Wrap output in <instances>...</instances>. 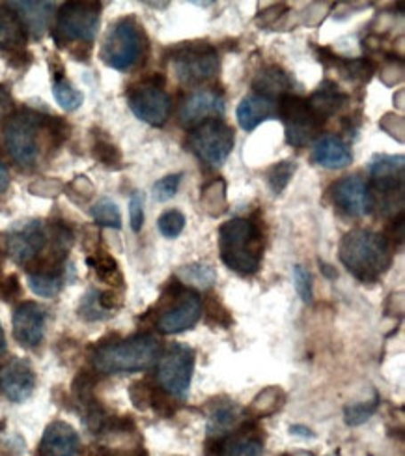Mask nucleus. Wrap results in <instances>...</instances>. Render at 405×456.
Returning a JSON list of instances; mask_svg holds the SVG:
<instances>
[{"label": "nucleus", "instance_id": "nucleus-3", "mask_svg": "<svg viewBox=\"0 0 405 456\" xmlns=\"http://www.w3.org/2000/svg\"><path fill=\"white\" fill-rule=\"evenodd\" d=\"M161 342L151 335H133L129 338L105 342L93 352L92 365L103 374L141 372L158 363Z\"/></svg>", "mask_w": 405, "mask_h": 456}, {"label": "nucleus", "instance_id": "nucleus-8", "mask_svg": "<svg viewBox=\"0 0 405 456\" xmlns=\"http://www.w3.org/2000/svg\"><path fill=\"white\" fill-rule=\"evenodd\" d=\"M172 66L182 85L195 86L215 77L219 71V54L207 42H190L172 54Z\"/></svg>", "mask_w": 405, "mask_h": 456}, {"label": "nucleus", "instance_id": "nucleus-23", "mask_svg": "<svg viewBox=\"0 0 405 456\" xmlns=\"http://www.w3.org/2000/svg\"><path fill=\"white\" fill-rule=\"evenodd\" d=\"M236 117L245 131H255L260 124L277 118V105L262 96H247L238 105Z\"/></svg>", "mask_w": 405, "mask_h": 456}, {"label": "nucleus", "instance_id": "nucleus-25", "mask_svg": "<svg viewBox=\"0 0 405 456\" xmlns=\"http://www.w3.org/2000/svg\"><path fill=\"white\" fill-rule=\"evenodd\" d=\"M306 102L312 107V110L318 114V117L325 122L327 118L335 117L336 112H340L345 107L347 96L344 92H340V88L333 81H323L320 85V88Z\"/></svg>", "mask_w": 405, "mask_h": 456}, {"label": "nucleus", "instance_id": "nucleus-18", "mask_svg": "<svg viewBox=\"0 0 405 456\" xmlns=\"http://www.w3.org/2000/svg\"><path fill=\"white\" fill-rule=\"evenodd\" d=\"M226 103L221 94L214 90H200L190 94L180 109V122L187 126H198L207 120H219L224 114Z\"/></svg>", "mask_w": 405, "mask_h": 456}, {"label": "nucleus", "instance_id": "nucleus-15", "mask_svg": "<svg viewBox=\"0 0 405 456\" xmlns=\"http://www.w3.org/2000/svg\"><path fill=\"white\" fill-rule=\"evenodd\" d=\"M47 245V228L40 219H30L13 226L6 236V249L17 264H28L37 258Z\"/></svg>", "mask_w": 405, "mask_h": 456}, {"label": "nucleus", "instance_id": "nucleus-42", "mask_svg": "<svg viewBox=\"0 0 405 456\" xmlns=\"http://www.w3.org/2000/svg\"><path fill=\"white\" fill-rule=\"evenodd\" d=\"M129 223L133 232H141L144 224V193L134 191L129 200Z\"/></svg>", "mask_w": 405, "mask_h": 456}, {"label": "nucleus", "instance_id": "nucleus-9", "mask_svg": "<svg viewBox=\"0 0 405 456\" xmlns=\"http://www.w3.org/2000/svg\"><path fill=\"white\" fill-rule=\"evenodd\" d=\"M277 117L284 124L286 133V142L289 146H306L318 139V133L323 126V120L308 105L306 100L299 96H289L286 94L280 98V103L277 107Z\"/></svg>", "mask_w": 405, "mask_h": 456}, {"label": "nucleus", "instance_id": "nucleus-19", "mask_svg": "<svg viewBox=\"0 0 405 456\" xmlns=\"http://www.w3.org/2000/svg\"><path fill=\"white\" fill-rule=\"evenodd\" d=\"M79 451V434L71 425L54 421L45 428L40 444V456H77Z\"/></svg>", "mask_w": 405, "mask_h": 456}, {"label": "nucleus", "instance_id": "nucleus-43", "mask_svg": "<svg viewBox=\"0 0 405 456\" xmlns=\"http://www.w3.org/2000/svg\"><path fill=\"white\" fill-rule=\"evenodd\" d=\"M129 395H131V401L134 406H137L139 410H148L150 406H153V395H156V391H153L148 384L139 382V384H133L129 387Z\"/></svg>", "mask_w": 405, "mask_h": 456}, {"label": "nucleus", "instance_id": "nucleus-31", "mask_svg": "<svg viewBox=\"0 0 405 456\" xmlns=\"http://www.w3.org/2000/svg\"><path fill=\"white\" fill-rule=\"evenodd\" d=\"M333 64L338 68V71L347 81L369 83L374 75V64L366 59L350 61V59H340V56H335Z\"/></svg>", "mask_w": 405, "mask_h": 456}, {"label": "nucleus", "instance_id": "nucleus-50", "mask_svg": "<svg viewBox=\"0 0 405 456\" xmlns=\"http://www.w3.org/2000/svg\"><path fill=\"white\" fill-rule=\"evenodd\" d=\"M289 434H292V436H299V438H316V432L311 430L308 427H303V425L289 427Z\"/></svg>", "mask_w": 405, "mask_h": 456}, {"label": "nucleus", "instance_id": "nucleus-1", "mask_svg": "<svg viewBox=\"0 0 405 456\" xmlns=\"http://www.w3.org/2000/svg\"><path fill=\"white\" fill-rule=\"evenodd\" d=\"M340 262L360 282H376L381 275L387 273L394 260V245L372 231H352L347 232L338 249Z\"/></svg>", "mask_w": 405, "mask_h": 456}, {"label": "nucleus", "instance_id": "nucleus-49", "mask_svg": "<svg viewBox=\"0 0 405 456\" xmlns=\"http://www.w3.org/2000/svg\"><path fill=\"white\" fill-rule=\"evenodd\" d=\"M12 110H13L12 94L6 86L0 85V114H12Z\"/></svg>", "mask_w": 405, "mask_h": 456}, {"label": "nucleus", "instance_id": "nucleus-29", "mask_svg": "<svg viewBox=\"0 0 405 456\" xmlns=\"http://www.w3.org/2000/svg\"><path fill=\"white\" fill-rule=\"evenodd\" d=\"M28 287L36 296L51 299L61 294L64 275L62 272H28Z\"/></svg>", "mask_w": 405, "mask_h": 456}, {"label": "nucleus", "instance_id": "nucleus-44", "mask_svg": "<svg viewBox=\"0 0 405 456\" xmlns=\"http://www.w3.org/2000/svg\"><path fill=\"white\" fill-rule=\"evenodd\" d=\"M277 398H284V393L280 389H275L273 396H267V389H265L263 393H260L256 396V401L253 403V406H250V408L258 410L260 413H273V410L275 408L279 410V406H280V404H277Z\"/></svg>", "mask_w": 405, "mask_h": 456}, {"label": "nucleus", "instance_id": "nucleus-40", "mask_svg": "<svg viewBox=\"0 0 405 456\" xmlns=\"http://www.w3.org/2000/svg\"><path fill=\"white\" fill-rule=\"evenodd\" d=\"M182 180H183L182 173L161 178L159 182H156V185H153V197H156L158 202H168L170 199L176 197Z\"/></svg>", "mask_w": 405, "mask_h": 456}, {"label": "nucleus", "instance_id": "nucleus-11", "mask_svg": "<svg viewBox=\"0 0 405 456\" xmlns=\"http://www.w3.org/2000/svg\"><path fill=\"white\" fill-rule=\"evenodd\" d=\"M195 370V350L187 345H172L158 369L161 389L174 398H185L190 389V378Z\"/></svg>", "mask_w": 405, "mask_h": 456}, {"label": "nucleus", "instance_id": "nucleus-37", "mask_svg": "<svg viewBox=\"0 0 405 456\" xmlns=\"http://www.w3.org/2000/svg\"><path fill=\"white\" fill-rule=\"evenodd\" d=\"M79 316H81L83 320H86V322H100V320H105V318L110 316V313H107V311L101 307V303H100V292H98V290L90 289V290L83 296V299H81V303H79Z\"/></svg>", "mask_w": 405, "mask_h": 456}, {"label": "nucleus", "instance_id": "nucleus-47", "mask_svg": "<svg viewBox=\"0 0 405 456\" xmlns=\"http://www.w3.org/2000/svg\"><path fill=\"white\" fill-rule=\"evenodd\" d=\"M69 191L77 193V195H79V199H83V200H88L93 195V185H92V182L88 178L79 176V178H75L69 183Z\"/></svg>", "mask_w": 405, "mask_h": 456}, {"label": "nucleus", "instance_id": "nucleus-32", "mask_svg": "<svg viewBox=\"0 0 405 456\" xmlns=\"http://www.w3.org/2000/svg\"><path fill=\"white\" fill-rule=\"evenodd\" d=\"M90 216L100 226L114 228V231L122 228V214L112 199H100L90 208Z\"/></svg>", "mask_w": 405, "mask_h": 456}, {"label": "nucleus", "instance_id": "nucleus-36", "mask_svg": "<svg viewBox=\"0 0 405 456\" xmlns=\"http://www.w3.org/2000/svg\"><path fill=\"white\" fill-rule=\"evenodd\" d=\"M379 408V396H374L370 403H359L352 404L344 410V421L347 427H359L366 423Z\"/></svg>", "mask_w": 405, "mask_h": 456}, {"label": "nucleus", "instance_id": "nucleus-7", "mask_svg": "<svg viewBox=\"0 0 405 456\" xmlns=\"http://www.w3.org/2000/svg\"><path fill=\"white\" fill-rule=\"evenodd\" d=\"M236 133L221 120H207L192 127L187 146L202 163L219 168L234 150Z\"/></svg>", "mask_w": 405, "mask_h": 456}, {"label": "nucleus", "instance_id": "nucleus-41", "mask_svg": "<svg viewBox=\"0 0 405 456\" xmlns=\"http://www.w3.org/2000/svg\"><path fill=\"white\" fill-rule=\"evenodd\" d=\"M93 386H95V378L90 372H81L75 378L73 395L83 406L93 401Z\"/></svg>", "mask_w": 405, "mask_h": 456}, {"label": "nucleus", "instance_id": "nucleus-39", "mask_svg": "<svg viewBox=\"0 0 405 456\" xmlns=\"http://www.w3.org/2000/svg\"><path fill=\"white\" fill-rule=\"evenodd\" d=\"M294 284H296V290H297L299 297L311 305V303L314 301V292H312L314 282H312L311 272H308L301 264L294 265Z\"/></svg>", "mask_w": 405, "mask_h": 456}, {"label": "nucleus", "instance_id": "nucleus-14", "mask_svg": "<svg viewBox=\"0 0 405 456\" xmlns=\"http://www.w3.org/2000/svg\"><path fill=\"white\" fill-rule=\"evenodd\" d=\"M202 314V299L197 292L180 289L176 294H172L170 307L161 313L156 320V326L163 335H176L183 333L197 326Z\"/></svg>", "mask_w": 405, "mask_h": 456}, {"label": "nucleus", "instance_id": "nucleus-22", "mask_svg": "<svg viewBox=\"0 0 405 456\" xmlns=\"http://www.w3.org/2000/svg\"><path fill=\"white\" fill-rule=\"evenodd\" d=\"M27 30L21 19L8 6L0 4V51L15 54L21 53L27 45Z\"/></svg>", "mask_w": 405, "mask_h": 456}, {"label": "nucleus", "instance_id": "nucleus-2", "mask_svg": "<svg viewBox=\"0 0 405 456\" xmlns=\"http://www.w3.org/2000/svg\"><path fill=\"white\" fill-rule=\"evenodd\" d=\"M219 251L226 268L239 275L260 270L263 256V234L255 219H230L219 228Z\"/></svg>", "mask_w": 405, "mask_h": 456}, {"label": "nucleus", "instance_id": "nucleus-35", "mask_svg": "<svg viewBox=\"0 0 405 456\" xmlns=\"http://www.w3.org/2000/svg\"><path fill=\"white\" fill-rule=\"evenodd\" d=\"M92 154L100 163H103L109 168H120L122 167V151L116 148L110 141L107 139H93L92 144Z\"/></svg>", "mask_w": 405, "mask_h": 456}, {"label": "nucleus", "instance_id": "nucleus-53", "mask_svg": "<svg viewBox=\"0 0 405 456\" xmlns=\"http://www.w3.org/2000/svg\"><path fill=\"white\" fill-rule=\"evenodd\" d=\"M6 352V335L3 330V324H0V355Z\"/></svg>", "mask_w": 405, "mask_h": 456}, {"label": "nucleus", "instance_id": "nucleus-48", "mask_svg": "<svg viewBox=\"0 0 405 456\" xmlns=\"http://www.w3.org/2000/svg\"><path fill=\"white\" fill-rule=\"evenodd\" d=\"M100 303L107 313L112 314L116 309H120L122 296L114 290H105V292H100Z\"/></svg>", "mask_w": 405, "mask_h": 456}, {"label": "nucleus", "instance_id": "nucleus-27", "mask_svg": "<svg viewBox=\"0 0 405 456\" xmlns=\"http://www.w3.org/2000/svg\"><path fill=\"white\" fill-rule=\"evenodd\" d=\"M51 73H53V96H54L56 103L68 112L79 109L85 102V96L81 90H77L69 83V79L64 73V66L62 64L51 66Z\"/></svg>", "mask_w": 405, "mask_h": 456}, {"label": "nucleus", "instance_id": "nucleus-52", "mask_svg": "<svg viewBox=\"0 0 405 456\" xmlns=\"http://www.w3.org/2000/svg\"><path fill=\"white\" fill-rule=\"evenodd\" d=\"M320 270H321V273H323L327 279H331V281L338 277V272H336L335 265L327 264V262H323V260H320Z\"/></svg>", "mask_w": 405, "mask_h": 456}, {"label": "nucleus", "instance_id": "nucleus-24", "mask_svg": "<svg viewBox=\"0 0 405 456\" xmlns=\"http://www.w3.org/2000/svg\"><path fill=\"white\" fill-rule=\"evenodd\" d=\"M292 77L279 66H267L260 69L253 81V88L258 92L256 96L267 98L271 102L275 98H284L289 88H292Z\"/></svg>", "mask_w": 405, "mask_h": 456}, {"label": "nucleus", "instance_id": "nucleus-17", "mask_svg": "<svg viewBox=\"0 0 405 456\" xmlns=\"http://www.w3.org/2000/svg\"><path fill=\"white\" fill-rule=\"evenodd\" d=\"M36 374L27 359H12L8 365L0 369V393L10 403H25L34 393Z\"/></svg>", "mask_w": 405, "mask_h": 456}, {"label": "nucleus", "instance_id": "nucleus-26", "mask_svg": "<svg viewBox=\"0 0 405 456\" xmlns=\"http://www.w3.org/2000/svg\"><path fill=\"white\" fill-rule=\"evenodd\" d=\"M239 423H241V410L234 403L215 401V408L209 413L207 434L221 440L224 436L231 434V430H234Z\"/></svg>", "mask_w": 405, "mask_h": 456}, {"label": "nucleus", "instance_id": "nucleus-34", "mask_svg": "<svg viewBox=\"0 0 405 456\" xmlns=\"http://www.w3.org/2000/svg\"><path fill=\"white\" fill-rule=\"evenodd\" d=\"M296 168H297L296 161H280V163H277V165L269 168L267 183H269V189L273 191V195H280L284 191V189L289 183V180L294 178Z\"/></svg>", "mask_w": 405, "mask_h": 456}, {"label": "nucleus", "instance_id": "nucleus-21", "mask_svg": "<svg viewBox=\"0 0 405 456\" xmlns=\"http://www.w3.org/2000/svg\"><path fill=\"white\" fill-rule=\"evenodd\" d=\"M314 161L323 168H345L353 163V154L350 146H347L336 135H321L314 141L312 148Z\"/></svg>", "mask_w": 405, "mask_h": 456}, {"label": "nucleus", "instance_id": "nucleus-38", "mask_svg": "<svg viewBox=\"0 0 405 456\" xmlns=\"http://www.w3.org/2000/svg\"><path fill=\"white\" fill-rule=\"evenodd\" d=\"M158 228L159 232L168 240L178 238L185 228V216L180 210H166L165 214H161L158 221Z\"/></svg>", "mask_w": 405, "mask_h": 456}, {"label": "nucleus", "instance_id": "nucleus-28", "mask_svg": "<svg viewBox=\"0 0 405 456\" xmlns=\"http://www.w3.org/2000/svg\"><path fill=\"white\" fill-rule=\"evenodd\" d=\"M215 456H263V444L243 430L226 440H217Z\"/></svg>", "mask_w": 405, "mask_h": 456}, {"label": "nucleus", "instance_id": "nucleus-45", "mask_svg": "<svg viewBox=\"0 0 405 456\" xmlns=\"http://www.w3.org/2000/svg\"><path fill=\"white\" fill-rule=\"evenodd\" d=\"M206 309H207V320L209 322H215V324H221V322H223L224 328L230 326L231 318L226 313V309L221 305V303L215 301V297H207L206 299Z\"/></svg>", "mask_w": 405, "mask_h": 456}, {"label": "nucleus", "instance_id": "nucleus-5", "mask_svg": "<svg viewBox=\"0 0 405 456\" xmlns=\"http://www.w3.org/2000/svg\"><path fill=\"white\" fill-rule=\"evenodd\" d=\"M148 40L141 25L133 17L116 21L103 40L101 61L118 71H129L137 66L146 53Z\"/></svg>", "mask_w": 405, "mask_h": 456}, {"label": "nucleus", "instance_id": "nucleus-46", "mask_svg": "<svg viewBox=\"0 0 405 456\" xmlns=\"http://www.w3.org/2000/svg\"><path fill=\"white\" fill-rule=\"evenodd\" d=\"M21 296V284H19L17 275H8V277H0V299L4 301H13Z\"/></svg>", "mask_w": 405, "mask_h": 456}, {"label": "nucleus", "instance_id": "nucleus-4", "mask_svg": "<svg viewBox=\"0 0 405 456\" xmlns=\"http://www.w3.org/2000/svg\"><path fill=\"white\" fill-rule=\"evenodd\" d=\"M47 114L21 109L12 112L4 124V142L12 159L23 168H32L42 154Z\"/></svg>", "mask_w": 405, "mask_h": 456}, {"label": "nucleus", "instance_id": "nucleus-51", "mask_svg": "<svg viewBox=\"0 0 405 456\" xmlns=\"http://www.w3.org/2000/svg\"><path fill=\"white\" fill-rule=\"evenodd\" d=\"M8 187H10V173L6 165L3 163V159H0V193H4Z\"/></svg>", "mask_w": 405, "mask_h": 456}, {"label": "nucleus", "instance_id": "nucleus-16", "mask_svg": "<svg viewBox=\"0 0 405 456\" xmlns=\"http://www.w3.org/2000/svg\"><path fill=\"white\" fill-rule=\"evenodd\" d=\"M47 313L34 301H25L13 313V337L23 348H36L42 345L45 335Z\"/></svg>", "mask_w": 405, "mask_h": 456}, {"label": "nucleus", "instance_id": "nucleus-20", "mask_svg": "<svg viewBox=\"0 0 405 456\" xmlns=\"http://www.w3.org/2000/svg\"><path fill=\"white\" fill-rule=\"evenodd\" d=\"M17 17L21 19V23L27 30V34L34 40H42L44 34L49 28L51 17L54 12L53 3H28V0H19V3H6Z\"/></svg>", "mask_w": 405, "mask_h": 456}, {"label": "nucleus", "instance_id": "nucleus-12", "mask_svg": "<svg viewBox=\"0 0 405 456\" xmlns=\"http://www.w3.org/2000/svg\"><path fill=\"white\" fill-rule=\"evenodd\" d=\"M127 102L134 117L144 124L159 127L170 117L172 102L168 94L163 90V83L139 85L129 92Z\"/></svg>", "mask_w": 405, "mask_h": 456}, {"label": "nucleus", "instance_id": "nucleus-10", "mask_svg": "<svg viewBox=\"0 0 405 456\" xmlns=\"http://www.w3.org/2000/svg\"><path fill=\"white\" fill-rule=\"evenodd\" d=\"M403 156L377 154L369 163L372 193H377L381 197V204L391 208L393 212H396V204L401 208L403 200Z\"/></svg>", "mask_w": 405, "mask_h": 456}, {"label": "nucleus", "instance_id": "nucleus-13", "mask_svg": "<svg viewBox=\"0 0 405 456\" xmlns=\"http://www.w3.org/2000/svg\"><path fill=\"white\" fill-rule=\"evenodd\" d=\"M331 199L340 212L350 217H366L374 212L376 199L370 183L360 175L338 180L331 187Z\"/></svg>", "mask_w": 405, "mask_h": 456}, {"label": "nucleus", "instance_id": "nucleus-33", "mask_svg": "<svg viewBox=\"0 0 405 456\" xmlns=\"http://www.w3.org/2000/svg\"><path fill=\"white\" fill-rule=\"evenodd\" d=\"M88 265L95 270V273H98L101 281L112 284V287L124 282L122 273L118 270V264H116L114 256H110L109 253H95L93 256L88 258Z\"/></svg>", "mask_w": 405, "mask_h": 456}, {"label": "nucleus", "instance_id": "nucleus-6", "mask_svg": "<svg viewBox=\"0 0 405 456\" xmlns=\"http://www.w3.org/2000/svg\"><path fill=\"white\" fill-rule=\"evenodd\" d=\"M101 19L100 3H66L56 15L53 37L58 47L77 44L90 47L98 36Z\"/></svg>", "mask_w": 405, "mask_h": 456}, {"label": "nucleus", "instance_id": "nucleus-30", "mask_svg": "<svg viewBox=\"0 0 405 456\" xmlns=\"http://www.w3.org/2000/svg\"><path fill=\"white\" fill-rule=\"evenodd\" d=\"M178 279L190 284L198 290H207L215 284L217 273L211 268L209 264L204 262H195V264H187L178 272Z\"/></svg>", "mask_w": 405, "mask_h": 456}]
</instances>
